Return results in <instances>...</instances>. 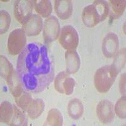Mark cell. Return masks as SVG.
Returning <instances> with one entry per match:
<instances>
[{
  "instance_id": "cell-1",
  "label": "cell",
  "mask_w": 126,
  "mask_h": 126,
  "mask_svg": "<svg viewBox=\"0 0 126 126\" xmlns=\"http://www.w3.org/2000/svg\"><path fill=\"white\" fill-rule=\"evenodd\" d=\"M16 72L23 88L30 93L45 90L54 78L52 55L45 45L30 42L17 59Z\"/></svg>"
},
{
  "instance_id": "cell-2",
  "label": "cell",
  "mask_w": 126,
  "mask_h": 126,
  "mask_svg": "<svg viewBox=\"0 0 126 126\" xmlns=\"http://www.w3.org/2000/svg\"><path fill=\"white\" fill-rule=\"evenodd\" d=\"M118 72L112 65L101 67L96 70L94 75V84L100 93H106L114 83Z\"/></svg>"
},
{
  "instance_id": "cell-3",
  "label": "cell",
  "mask_w": 126,
  "mask_h": 126,
  "mask_svg": "<svg viewBox=\"0 0 126 126\" xmlns=\"http://www.w3.org/2000/svg\"><path fill=\"white\" fill-rule=\"evenodd\" d=\"M26 33L23 29H15L10 33L8 40V50L11 55H17L26 47Z\"/></svg>"
},
{
  "instance_id": "cell-4",
  "label": "cell",
  "mask_w": 126,
  "mask_h": 126,
  "mask_svg": "<svg viewBox=\"0 0 126 126\" xmlns=\"http://www.w3.org/2000/svg\"><path fill=\"white\" fill-rule=\"evenodd\" d=\"M59 43L67 50H75L79 43V35L76 29L71 25L63 27L61 31Z\"/></svg>"
},
{
  "instance_id": "cell-5",
  "label": "cell",
  "mask_w": 126,
  "mask_h": 126,
  "mask_svg": "<svg viewBox=\"0 0 126 126\" xmlns=\"http://www.w3.org/2000/svg\"><path fill=\"white\" fill-rule=\"evenodd\" d=\"M33 1L29 0H17L15 3L14 15L18 22L23 25L32 16Z\"/></svg>"
},
{
  "instance_id": "cell-6",
  "label": "cell",
  "mask_w": 126,
  "mask_h": 126,
  "mask_svg": "<svg viewBox=\"0 0 126 126\" xmlns=\"http://www.w3.org/2000/svg\"><path fill=\"white\" fill-rule=\"evenodd\" d=\"M60 24L57 18L51 16L46 20L43 29V37L46 43H50L59 37Z\"/></svg>"
},
{
  "instance_id": "cell-7",
  "label": "cell",
  "mask_w": 126,
  "mask_h": 126,
  "mask_svg": "<svg viewBox=\"0 0 126 126\" xmlns=\"http://www.w3.org/2000/svg\"><path fill=\"white\" fill-rule=\"evenodd\" d=\"M96 111L98 118L103 124L110 123L114 119L113 103L108 100H103L99 102L96 106Z\"/></svg>"
},
{
  "instance_id": "cell-8",
  "label": "cell",
  "mask_w": 126,
  "mask_h": 126,
  "mask_svg": "<svg viewBox=\"0 0 126 126\" xmlns=\"http://www.w3.org/2000/svg\"><path fill=\"white\" fill-rule=\"evenodd\" d=\"M119 48L118 36L113 32L108 33L102 41V49L103 55L107 58H112L117 53Z\"/></svg>"
},
{
  "instance_id": "cell-9",
  "label": "cell",
  "mask_w": 126,
  "mask_h": 126,
  "mask_svg": "<svg viewBox=\"0 0 126 126\" xmlns=\"http://www.w3.org/2000/svg\"><path fill=\"white\" fill-rule=\"evenodd\" d=\"M82 20L83 23L90 28L93 27L102 22L97 9L93 4L86 6L83 9L82 12Z\"/></svg>"
},
{
  "instance_id": "cell-10",
  "label": "cell",
  "mask_w": 126,
  "mask_h": 126,
  "mask_svg": "<svg viewBox=\"0 0 126 126\" xmlns=\"http://www.w3.org/2000/svg\"><path fill=\"white\" fill-rule=\"evenodd\" d=\"M43 26L42 18L38 15H32L23 25V29L27 36H36L41 32Z\"/></svg>"
},
{
  "instance_id": "cell-11",
  "label": "cell",
  "mask_w": 126,
  "mask_h": 126,
  "mask_svg": "<svg viewBox=\"0 0 126 126\" xmlns=\"http://www.w3.org/2000/svg\"><path fill=\"white\" fill-rule=\"evenodd\" d=\"M54 10L57 16L62 20L68 19L73 12V3L70 0H56Z\"/></svg>"
},
{
  "instance_id": "cell-12",
  "label": "cell",
  "mask_w": 126,
  "mask_h": 126,
  "mask_svg": "<svg viewBox=\"0 0 126 126\" xmlns=\"http://www.w3.org/2000/svg\"><path fill=\"white\" fill-rule=\"evenodd\" d=\"M66 62V72L69 74H75L80 67V59L75 50H67L65 53Z\"/></svg>"
},
{
  "instance_id": "cell-13",
  "label": "cell",
  "mask_w": 126,
  "mask_h": 126,
  "mask_svg": "<svg viewBox=\"0 0 126 126\" xmlns=\"http://www.w3.org/2000/svg\"><path fill=\"white\" fill-rule=\"evenodd\" d=\"M10 91L15 98L19 96L22 94L23 90V87L21 83L16 71L13 69V71L10 73L8 77L6 79Z\"/></svg>"
},
{
  "instance_id": "cell-14",
  "label": "cell",
  "mask_w": 126,
  "mask_h": 126,
  "mask_svg": "<svg viewBox=\"0 0 126 126\" xmlns=\"http://www.w3.org/2000/svg\"><path fill=\"white\" fill-rule=\"evenodd\" d=\"M109 14L111 19H117L123 15L126 9L125 0H110L109 1Z\"/></svg>"
},
{
  "instance_id": "cell-15",
  "label": "cell",
  "mask_w": 126,
  "mask_h": 126,
  "mask_svg": "<svg viewBox=\"0 0 126 126\" xmlns=\"http://www.w3.org/2000/svg\"><path fill=\"white\" fill-rule=\"evenodd\" d=\"M45 104L44 101L40 98L32 100L26 110L29 117L35 119L40 116L44 110Z\"/></svg>"
},
{
  "instance_id": "cell-16",
  "label": "cell",
  "mask_w": 126,
  "mask_h": 126,
  "mask_svg": "<svg viewBox=\"0 0 126 126\" xmlns=\"http://www.w3.org/2000/svg\"><path fill=\"white\" fill-rule=\"evenodd\" d=\"M67 112L69 116L74 120L81 117L84 112V107L81 102L77 98L69 101L67 105Z\"/></svg>"
},
{
  "instance_id": "cell-17",
  "label": "cell",
  "mask_w": 126,
  "mask_h": 126,
  "mask_svg": "<svg viewBox=\"0 0 126 126\" xmlns=\"http://www.w3.org/2000/svg\"><path fill=\"white\" fill-rule=\"evenodd\" d=\"M33 1V6L36 12L44 18L49 17L52 11L51 2L48 0H35Z\"/></svg>"
},
{
  "instance_id": "cell-18",
  "label": "cell",
  "mask_w": 126,
  "mask_h": 126,
  "mask_svg": "<svg viewBox=\"0 0 126 126\" xmlns=\"http://www.w3.org/2000/svg\"><path fill=\"white\" fill-rule=\"evenodd\" d=\"M14 113V109L13 105L8 101H4L1 104L0 107V120L3 123L9 124Z\"/></svg>"
},
{
  "instance_id": "cell-19",
  "label": "cell",
  "mask_w": 126,
  "mask_h": 126,
  "mask_svg": "<svg viewBox=\"0 0 126 126\" xmlns=\"http://www.w3.org/2000/svg\"><path fill=\"white\" fill-rule=\"evenodd\" d=\"M63 124V117L59 110L51 109L48 112L44 126H61Z\"/></svg>"
},
{
  "instance_id": "cell-20",
  "label": "cell",
  "mask_w": 126,
  "mask_h": 126,
  "mask_svg": "<svg viewBox=\"0 0 126 126\" xmlns=\"http://www.w3.org/2000/svg\"><path fill=\"white\" fill-rule=\"evenodd\" d=\"M14 113L11 122L8 124L10 126H27L28 124V119L24 112H23L16 105H13Z\"/></svg>"
},
{
  "instance_id": "cell-21",
  "label": "cell",
  "mask_w": 126,
  "mask_h": 126,
  "mask_svg": "<svg viewBox=\"0 0 126 126\" xmlns=\"http://www.w3.org/2000/svg\"><path fill=\"white\" fill-rule=\"evenodd\" d=\"M126 64V48L124 47L115 56V59L112 66L118 73L124 67Z\"/></svg>"
},
{
  "instance_id": "cell-22",
  "label": "cell",
  "mask_w": 126,
  "mask_h": 126,
  "mask_svg": "<svg viewBox=\"0 0 126 126\" xmlns=\"http://www.w3.org/2000/svg\"><path fill=\"white\" fill-rule=\"evenodd\" d=\"M15 98V102L18 106L24 111H26L30 102L32 101V98L30 93L25 90L23 91L20 96Z\"/></svg>"
},
{
  "instance_id": "cell-23",
  "label": "cell",
  "mask_w": 126,
  "mask_h": 126,
  "mask_svg": "<svg viewBox=\"0 0 126 126\" xmlns=\"http://www.w3.org/2000/svg\"><path fill=\"white\" fill-rule=\"evenodd\" d=\"M1 76L6 79L10 73L13 71V67L8 59L5 56H1Z\"/></svg>"
},
{
  "instance_id": "cell-24",
  "label": "cell",
  "mask_w": 126,
  "mask_h": 126,
  "mask_svg": "<svg viewBox=\"0 0 126 126\" xmlns=\"http://www.w3.org/2000/svg\"><path fill=\"white\" fill-rule=\"evenodd\" d=\"M93 4L97 9L102 22H103L109 15V4L105 1L97 0L93 2Z\"/></svg>"
},
{
  "instance_id": "cell-25",
  "label": "cell",
  "mask_w": 126,
  "mask_h": 126,
  "mask_svg": "<svg viewBox=\"0 0 126 126\" xmlns=\"http://www.w3.org/2000/svg\"><path fill=\"white\" fill-rule=\"evenodd\" d=\"M0 33H6L11 23V16L7 12L2 10L0 12Z\"/></svg>"
},
{
  "instance_id": "cell-26",
  "label": "cell",
  "mask_w": 126,
  "mask_h": 126,
  "mask_svg": "<svg viewBox=\"0 0 126 126\" xmlns=\"http://www.w3.org/2000/svg\"><path fill=\"white\" fill-rule=\"evenodd\" d=\"M126 96L123 95L120 99H119L115 106V113L120 119H125L126 117Z\"/></svg>"
},
{
  "instance_id": "cell-27",
  "label": "cell",
  "mask_w": 126,
  "mask_h": 126,
  "mask_svg": "<svg viewBox=\"0 0 126 126\" xmlns=\"http://www.w3.org/2000/svg\"><path fill=\"white\" fill-rule=\"evenodd\" d=\"M75 86V79L69 76H67L65 78L62 83V90L63 93H65L67 95L71 94L74 90V88Z\"/></svg>"
},
{
  "instance_id": "cell-28",
  "label": "cell",
  "mask_w": 126,
  "mask_h": 126,
  "mask_svg": "<svg viewBox=\"0 0 126 126\" xmlns=\"http://www.w3.org/2000/svg\"><path fill=\"white\" fill-rule=\"evenodd\" d=\"M69 75V73H67L66 71H61L57 75L55 78L54 87L56 90L59 93L63 94V90H62V83H63V79Z\"/></svg>"
},
{
  "instance_id": "cell-29",
  "label": "cell",
  "mask_w": 126,
  "mask_h": 126,
  "mask_svg": "<svg viewBox=\"0 0 126 126\" xmlns=\"http://www.w3.org/2000/svg\"><path fill=\"white\" fill-rule=\"evenodd\" d=\"M119 88L120 92L122 95L126 94V74H123L120 77L119 81Z\"/></svg>"
}]
</instances>
